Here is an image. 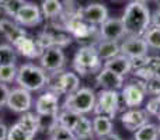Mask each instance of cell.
Wrapping results in <instances>:
<instances>
[{"label":"cell","mask_w":160,"mask_h":140,"mask_svg":"<svg viewBox=\"0 0 160 140\" xmlns=\"http://www.w3.org/2000/svg\"><path fill=\"white\" fill-rule=\"evenodd\" d=\"M143 38L148 42L149 48L160 51V28L159 27L148 28V31L143 34Z\"/></svg>","instance_id":"32"},{"label":"cell","mask_w":160,"mask_h":140,"mask_svg":"<svg viewBox=\"0 0 160 140\" xmlns=\"http://www.w3.org/2000/svg\"><path fill=\"white\" fill-rule=\"evenodd\" d=\"M121 20L125 27V35L142 36L152 24V14L145 3L133 0L127 6Z\"/></svg>","instance_id":"1"},{"label":"cell","mask_w":160,"mask_h":140,"mask_svg":"<svg viewBox=\"0 0 160 140\" xmlns=\"http://www.w3.org/2000/svg\"><path fill=\"white\" fill-rule=\"evenodd\" d=\"M149 113L146 109H139V108H131L125 113H122L121 122L127 130L135 132L139 128H142L145 123H148Z\"/></svg>","instance_id":"13"},{"label":"cell","mask_w":160,"mask_h":140,"mask_svg":"<svg viewBox=\"0 0 160 140\" xmlns=\"http://www.w3.org/2000/svg\"><path fill=\"white\" fill-rule=\"evenodd\" d=\"M146 95V90H145V81L143 80H138L135 83H129V84L122 87V101L128 108H136L142 105Z\"/></svg>","instance_id":"9"},{"label":"cell","mask_w":160,"mask_h":140,"mask_svg":"<svg viewBox=\"0 0 160 140\" xmlns=\"http://www.w3.org/2000/svg\"><path fill=\"white\" fill-rule=\"evenodd\" d=\"M7 140H34V136L28 133L18 122H16L11 128H8Z\"/></svg>","instance_id":"29"},{"label":"cell","mask_w":160,"mask_h":140,"mask_svg":"<svg viewBox=\"0 0 160 140\" xmlns=\"http://www.w3.org/2000/svg\"><path fill=\"white\" fill-rule=\"evenodd\" d=\"M145 109L148 111L149 115H153L158 118L159 112H160V95H155L153 98H150L146 104V108Z\"/></svg>","instance_id":"35"},{"label":"cell","mask_w":160,"mask_h":140,"mask_svg":"<svg viewBox=\"0 0 160 140\" xmlns=\"http://www.w3.org/2000/svg\"><path fill=\"white\" fill-rule=\"evenodd\" d=\"M119 109V94L117 90H101L97 95L94 112L96 115H105L108 118H115Z\"/></svg>","instance_id":"5"},{"label":"cell","mask_w":160,"mask_h":140,"mask_svg":"<svg viewBox=\"0 0 160 140\" xmlns=\"http://www.w3.org/2000/svg\"><path fill=\"white\" fill-rule=\"evenodd\" d=\"M100 66H101V59L97 53L96 46L93 45L82 46L73 58V67L80 76L94 73L100 69Z\"/></svg>","instance_id":"4"},{"label":"cell","mask_w":160,"mask_h":140,"mask_svg":"<svg viewBox=\"0 0 160 140\" xmlns=\"http://www.w3.org/2000/svg\"><path fill=\"white\" fill-rule=\"evenodd\" d=\"M97 85L102 88V90H122L124 87V76L114 73L112 70L102 67L98 70V74L96 77Z\"/></svg>","instance_id":"16"},{"label":"cell","mask_w":160,"mask_h":140,"mask_svg":"<svg viewBox=\"0 0 160 140\" xmlns=\"http://www.w3.org/2000/svg\"><path fill=\"white\" fill-rule=\"evenodd\" d=\"M136 2H142V3H145V2H146V0H136Z\"/></svg>","instance_id":"41"},{"label":"cell","mask_w":160,"mask_h":140,"mask_svg":"<svg viewBox=\"0 0 160 140\" xmlns=\"http://www.w3.org/2000/svg\"><path fill=\"white\" fill-rule=\"evenodd\" d=\"M48 77L47 71L41 66H35L32 63L21 65L17 70L16 81L20 87L25 88L28 91H39L48 85Z\"/></svg>","instance_id":"2"},{"label":"cell","mask_w":160,"mask_h":140,"mask_svg":"<svg viewBox=\"0 0 160 140\" xmlns=\"http://www.w3.org/2000/svg\"><path fill=\"white\" fill-rule=\"evenodd\" d=\"M155 2H156V4H158L159 7H160V0H155Z\"/></svg>","instance_id":"40"},{"label":"cell","mask_w":160,"mask_h":140,"mask_svg":"<svg viewBox=\"0 0 160 140\" xmlns=\"http://www.w3.org/2000/svg\"><path fill=\"white\" fill-rule=\"evenodd\" d=\"M7 133H8V128L0 119V140H7Z\"/></svg>","instance_id":"37"},{"label":"cell","mask_w":160,"mask_h":140,"mask_svg":"<svg viewBox=\"0 0 160 140\" xmlns=\"http://www.w3.org/2000/svg\"><path fill=\"white\" fill-rule=\"evenodd\" d=\"M158 119H159V121H160V112H159V115H158Z\"/></svg>","instance_id":"42"},{"label":"cell","mask_w":160,"mask_h":140,"mask_svg":"<svg viewBox=\"0 0 160 140\" xmlns=\"http://www.w3.org/2000/svg\"><path fill=\"white\" fill-rule=\"evenodd\" d=\"M96 49H97V53H98L101 60H108V59H111L121 53L118 41H107V39H102V41H100L98 44H97Z\"/></svg>","instance_id":"20"},{"label":"cell","mask_w":160,"mask_h":140,"mask_svg":"<svg viewBox=\"0 0 160 140\" xmlns=\"http://www.w3.org/2000/svg\"><path fill=\"white\" fill-rule=\"evenodd\" d=\"M152 24H153V27L160 28V7L152 14Z\"/></svg>","instance_id":"38"},{"label":"cell","mask_w":160,"mask_h":140,"mask_svg":"<svg viewBox=\"0 0 160 140\" xmlns=\"http://www.w3.org/2000/svg\"><path fill=\"white\" fill-rule=\"evenodd\" d=\"M41 11L45 18H55L63 13V4L61 0H44L41 4Z\"/></svg>","instance_id":"24"},{"label":"cell","mask_w":160,"mask_h":140,"mask_svg":"<svg viewBox=\"0 0 160 140\" xmlns=\"http://www.w3.org/2000/svg\"><path fill=\"white\" fill-rule=\"evenodd\" d=\"M82 18L91 25H101L108 18V10L101 3H90L80 10Z\"/></svg>","instance_id":"15"},{"label":"cell","mask_w":160,"mask_h":140,"mask_svg":"<svg viewBox=\"0 0 160 140\" xmlns=\"http://www.w3.org/2000/svg\"><path fill=\"white\" fill-rule=\"evenodd\" d=\"M6 105L13 112H17V113L28 112L32 108V95H31V91L25 90L22 87L13 88V90H10L7 104Z\"/></svg>","instance_id":"7"},{"label":"cell","mask_w":160,"mask_h":140,"mask_svg":"<svg viewBox=\"0 0 160 140\" xmlns=\"http://www.w3.org/2000/svg\"><path fill=\"white\" fill-rule=\"evenodd\" d=\"M18 123L27 130L28 133H31L32 136H35L38 133V130L41 129V116L38 113L32 112H24L21 115V118L18 119Z\"/></svg>","instance_id":"21"},{"label":"cell","mask_w":160,"mask_h":140,"mask_svg":"<svg viewBox=\"0 0 160 140\" xmlns=\"http://www.w3.org/2000/svg\"><path fill=\"white\" fill-rule=\"evenodd\" d=\"M152 77L160 79V56H149V60L145 65Z\"/></svg>","instance_id":"34"},{"label":"cell","mask_w":160,"mask_h":140,"mask_svg":"<svg viewBox=\"0 0 160 140\" xmlns=\"http://www.w3.org/2000/svg\"><path fill=\"white\" fill-rule=\"evenodd\" d=\"M96 99L97 95L91 88H79L73 94L66 95V99L63 102V109H70L86 115V113L94 112Z\"/></svg>","instance_id":"3"},{"label":"cell","mask_w":160,"mask_h":140,"mask_svg":"<svg viewBox=\"0 0 160 140\" xmlns=\"http://www.w3.org/2000/svg\"><path fill=\"white\" fill-rule=\"evenodd\" d=\"M80 118H82V113H78V112L70 111V109H63L62 112L58 113L56 121H58L59 125H62V126H65V128H68V129L73 130V128L76 126V123L79 122Z\"/></svg>","instance_id":"25"},{"label":"cell","mask_w":160,"mask_h":140,"mask_svg":"<svg viewBox=\"0 0 160 140\" xmlns=\"http://www.w3.org/2000/svg\"><path fill=\"white\" fill-rule=\"evenodd\" d=\"M100 36L107 41H118L125 36V27L121 18H107L100 25Z\"/></svg>","instance_id":"14"},{"label":"cell","mask_w":160,"mask_h":140,"mask_svg":"<svg viewBox=\"0 0 160 140\" xmlns=\"http://www.w3.org/2000/svg\"><path fill=\"white\" fill-rule=\"evenodd\" d=\"M52 88V93L55 94H63V95H69L78 91L80 88V80L76 73L68 71V73H62L56 77L55 85H49Z\"/></svg>","instance_id":"11"},{"label":"cell","mask_w":160,"mask_h":140,"mask_svg":"<svg viewBox=\"0 0 160 140\" xmlns=\"http://www.w3.org/2000/svg\"><path fill=\"white\" fill-rule=\"evenodd\" d=\"M91 123H93L94 136H97V138H102V136L112 132V119L105 115H96Z\"/></svg>","instance_id":"22"},{"label":"cell","mask_w":160,"mask_h":140,"mask_svg":"<svg viewBox=\"0 0 160 140\" xmlns=\"http://www.w3.org/2000/svg\"><path fill=\"white\" fill-rule=\"evenodd\" d=\"M13 46L20 55L25 56V58H28V59L39 58L42 53V51L39 49L38 44H37V41L28 38L27 35H24L20 39H17V41L13 44Z\"/></svg>","instance_id":"17"},{"label":"cell","mask_w":160,"mask_h":140,"mask_svg":"<svg viewBox=\"0 0 160 140\" xmlns=\"http://www.w3.org/2000/svg\"><path fill=\"white\" fill-rule=\"evenodd\" d=\"M119 49H121L122 55L128 56L129 59H133L146 56L148 51H149V45L142 36H129L119 45Z\"/></svg>","instance_id":"12"},{"label":"cell","mask_w":160,"mask_h":140,"mask_svg":"<svg viewBox=\"0 0 160 140\" xmlns=\"http://www.w3.org/2000/svg\"><path fill=\"white\" fill-rule=\"evenodd\" d=\"M145 90H146V94H150V95H160L159 77H150V79L145 80Z\"/></svg>","instance_id":"33"},{"label":"cell","mask_w":160,"mask_h":140,"mask_svg":"<svg viewBox=\"0 0 160 140\" xmlns=\"http://www.w3.org/2000/svg\"><path fill=\"white\" fill-rule=\"evenodd\" d=\"M0 34H2L8 42H11V44H14V42H16L17 39H20L21 36L27 35L25 30L21 28V25L11 21V20H7V18L0 20Z\"/></svg>","instance_id":"18"},{"label":"cell","mask_w":160,"mask_h":140,"mask_svg":"<svg viewBox=\"0 0 160 140\" xmlns=\"http://www.w3.org/2000/svg\"><path fill=\"white\" fill-rule=\"evenodd\" d=\"M159 136H160V125H159Z\"/></svg>","instance_id":"43"},{"label":"cell","mask_w":160,"mask_h":140,"mask_svg":"<svg viewBox=\"0 0 160 140\" xmlns=\"http://www.w3.org/2000/svg\"><path fill=\"white\" fill-rule=\"evenodd\" d=\"M105 69L112 70L114 73L119 74V76H127L131 70H132V63H131V59L125 55H117L114 58L105 60L104 63Z\"/></svg>","instance_id":"19"},{"label":"cell","mask_w":160,"mask_h":140,"mask_svg":"<svg viewBox=\"0 0 160 140\" xmlns=\"http://www.w3.org/2000/svg\"><path fill=\"white\" fill-rule=\"evenodd\" d=\"M14 21L21 27H35L42 21V11L34 3H25L21 10L16 14Z\"/></svg>","instance_id":"10"},{"label":"cell","mask_w":160,"mask_h":140,"mask_svg":"<svg viewBox=\"0 0 160 140\" xmlns=\"http://www.w3.org/2000/svg\"><path fill=\"white\" fill-rule=\"evenodd\" d=\"M25 0H0V7L3 8L8 17H16V14L21 10V7L25 4Z\"/></svg>","instance_id":"30"},{"label":"cell","mask_w":160,"mask_h":140,"mask_svg":"<svg viewBox=\"0 0 160 140\" xmlns=\"http://www.w3.org/2000/svg\"><path fill=\"white\" fill-rule=\"evenodd\" d=\"M100 140H122L121 138H119L117 133H108V135H105V136H102V138H100Z\"/></svg>","instance_id":"39"},{"label":"cell","mask_w":160,"mask_h":140,"mask_svg":"<svg viewBox=\"0 0 160 140\" xmlns=\"http://www.w3.org/2000/svg\"><path fill=\"white\" fill-rule=\"evenodd\" d=\"M39 63L45 71L56 73L65 66L66 63V56L61 46H51L47 48L39 56Z\"/></svg>","instance_id":"6"},{"label":"cell","mask_w":160,"mask_h":140,"mask_svg":"<svg viewBox=\"0 0 160 140\" xmlns=\"http://www.w3.org/2000/svg\"><path fill=\"white\" fill-rule=\"evenodd\" d=\"M35 113L42 118H56L59 113V95L52 91L44 93L35 99Z\"/></svg>","instance_id":"8"},{"label":"cell","mask_w":160,"mask_h":140,"mask_svg":"<svg viewBox=\"0 0 160 140\" xmlns=\"http://www.w3.org/2000/svg\"><path fill=\"white\" fill-rule=\"evenodd\" d=\"M49 140H78V139H76L75 133L70 129L56 123L49 130Z\"/></svg>","instance_id":"27"},{"label":"cell","mask_w":160,"mask_h":140,"mask_svg":"<svg viewBox=\"0 0 160 140\" xmlns=\"http://www.w3.org/2000/svg\"><path fill=\"white\" fill-rule=\"evenodd\" d=\"M17 51L7 44L0 45V65H16Z\"/></svg>","instance_id":"28"},{"label":"cell","mask_w":160,"mask_h":140,"mask_svg":"<svg viewBox=\"0 0 160 140\" xmlns=\"http://www.w3.org/2000/svg\"><path fill=\"white\" fill-rule=\"evenodd\" d=\"M61 2H62V0H61ZM63 2H68V0H63Z\"/></svg>","instance_id":"44"},{"label":"cell","mask_w":160,"mask_h":140,"mask_svg":"<svg viewBox=\"0 0 160 140\" xmlns=\"http://www.w3.org/2000/svg\"><path fill=\"white\" fill-rule=\"evenodd\" d=\"M18 67L16 65H0V83H13L17 77Z\"/></svg>","instance_id":"31"},{"label":"cell","mask_w":160,"mask_h":140,"mask_svg":"<svg viewBox=\"0 0 160 140\" xmlns=\"http://www.w3.org/2000/svg\"><path fill=\"white\" fill-rule=\"evenodd\" d=\"M8 94H10V90H8V87L4 84V83H0V108L4 107V105L7 104Z\"/></svg>","instance_id":"36"},{"label":"cell","mask_w":160,"mask_h":140,"mask_svg":"<svg viewBox=\"0 0 160 140\" xmlns=\"http://www.w3.org/2000/svg\"><path fill=\"white\" fill-rule=\"evenodd\" d=\"M159 128L153 123H145L142 128L135 130V140H159Z\"/></svg>","instance_id":"26"},{"label":"cell","mask_w":160,"mask_h":140,"mask_svg":"<svg viewBox=\"0 0 160 140\" xmlns=\"http://www.w3.org/2000/svg\"><path fill=\"white\" fill-rule=\"evenodd\" d=\"M72 132L75 133L78 140H88L94 136L93 123H91L84 115H82V118L79 119V122L76 123V126L73 128Z\"/></svg>","instance_id":"23"}]
</instances>
